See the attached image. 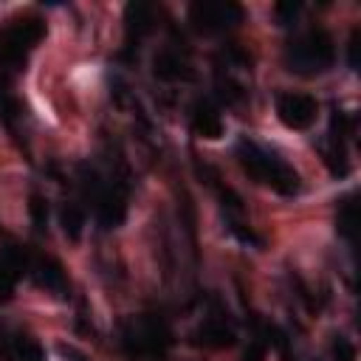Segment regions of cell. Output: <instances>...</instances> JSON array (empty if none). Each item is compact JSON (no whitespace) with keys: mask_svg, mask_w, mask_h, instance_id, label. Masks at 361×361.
Listing matches in <instances>:
<instances>
[{"mask_svg":"<svg viewBox=\"0 0 361 361\" xmlns=\"http://www.w3.org/2000/svg\"><path fill=\"white\" fill-rule=\"evenodd\" d=\"M234 155H237V164L248 172V178H254L257 183L262 186H271L274 192L285 195V197H293L302 192V178L299 172L285 164L276 152L259 147L257 141L251 138H240L237 147H234Z\"/></svg>","mask_w":361,"mask_h":361,"instance_id":"1","label":"cell"},{"mask_svg":"<svg viewBox=\"0 0 361 361\" xmlns=\"http://www.w3.org/2000/svg\"><path fill=\"white\" fill-rule=\"evenodd\" d=\"M333 62H336V42L324 28H307L305 34L293 37L285 48V65L299 76L324 73Z\"/></svg>","mask_w":361,"mask_h":361,"instance_id":"2","label":"cell"},{"mask_svg":"<svg viewBox=\"0 0 361 361\" xmlns=\"http://www.w3.org/2000/svg\"><path fill=\"white\" fill-rule=\"evenodd\" d=\"M45 37V23L34 14L17 17L0 28V73L23 71L28 54Z\"/></svg>","mask_w":361,"mask_h":361,"instance_id":"3","label":"cell"},{"mask_svg":"<svg viewBox=\"0 0 361 361\" xmlns=\"http://www.w3.org/2000/svg\"><path fill=\"white\" fill-rule=\"evenodd\" d=\"M172 341H175V333H172L169 322L158 313L135 316V319L124 322V327H121V347L130 355L158 358L172 347Z\"/></svg>","mask_w":361,"mask_h":361,"instance_id":"4","label":"cell"},{"mask_svg":"<svg viewBox=\"0 0 361 361\" xmlns=\"http://www.w3.org/2000/svg\"><path fill=\"white\" fill-rule=\"evenodd\" d=\"M82 192L90 200L102 228L121 226L127 214V189L118 180H104L96 169H82Z\"/></svg>","mask_w":361,"mask_h":361,"instance_id":"5","label":"cell"},{"mask_svg":"<svg viewBox=\"0 0 361 361\" xmlns=\"http://www.w3.org/2000/svg\"><path fill=\"white\" fill-rule=\"evenodd\" d=\"M245 17L243 6L234 0H197L189 6V23L203 34H220L240 25Z\"/></svg>","mask_w":361,"mask_h":361,"instance_id":"6","label":"cell"},{"mask_svg":"<svg viewBox=\"0 0 361 361\" xmlns=\"http://www.w3.org/2000/svg\"><path fill=\"white\" fill-rule=\"evenodd\" d=\"M276 116L290 130H307L319 116V102L307 93H279L276 96Z\"/></svg>","mask_w":361,"mask_h":361,"instance_id":"7","label":"cell"},{"mask_svg":"<svg viewBox=\"0 0 361 361\" xmlns=\"http://www.w3.org/2000/svg\"><path fill=\"white\" fill-rule=\"evenodd\" d=\"M192 338H195V344H203V347H212V350H223V347H231L237 341V333L223 316H206L197 324V330L192 333Z\"/></svg>","mask_w":361,"mask_h":361,"instance_id":"8","label":"cell"},{"mask_svg":"<svg viewBox=\"0 0 361 361\" xmlns=\"http://www.w3.org/2000/svg\"><path fill=\"white\" fill-rule=\"evenodd\" d=\"M189 121H192V130L197 133V135H203V138H220L223 135V130H226V124H223V116H220V110H217V104H212L209 99H200V102H195L192 104V116H189Z\"/></svg>","mask_w":361,"mask_h":361,"instance_id":"9","label":"cell"},{"mask_svg":"<svg viewBox=\"0 0 361 361\" xmlns=\"http://www.w3.org/2000/svg\"><path fill=\"white\" fill-rule=\"evenodd\" d=\"M28 274H34V279H37L42 288L56 290V293H62L65 285H68V279H65V268L59 265V259H54V257H48V254L34 257Z\"/></svg>","mask_w":361,"mask_h":361,"instance_id":"10","label":"cell"},{"mask_svg":"<svg viewBox=\"0 0 361 361\" xmlns=\"http://www.w3.org/2000/svg\"><path fill=\"white\" fill-rule=\"evenodd\" d=\"M0 344H3V355L8 361H45L39 344L34 338H28L25 333H6L0 338Z\"/></svg>","mask_w":361,"mask_h":361,"instance_id":"11","label":"cell"},{"mask_svg":"<svg viewBox=\"0 0 361 361\" xmlns=\"http://www.w3.org/2000/svg\"><path fill=\"white\" fill-rule=\"evenodd\" d=\"M155 76L164 79V82H178V79H192V68L189 62L172 51V48H164L158 56H155Z\"/></svg>","mask_w":361,"mask_h":361,"instance_id":"12","label":"cell"},{"mask_svg":"<svg viewBox=\"0 0 361 361\" xmlns=\"http://www.w3.org/2000/svg\"><path fill=\"white\" fill-rule=\"evenodd\" d=\"M124 23H127V31H130V37H144L147 31H152V25H155V8H152V3H130L127 8H124Z\"/></svg>","mask_w":361,"mask_h":361,"instance_id":"13","label":"cell"},{"mask_svg":"<svg viewBox=\"0 0 361 361\" xmlns=\"http://www.w3.org/2000/svg\"><path fill=\"white\" fill-rule=\"evenodd\" d=\"M336 226H338V234H341L344 240H355V228H358V206H355V197H353V195H347V197L338 203Z\"/></svg>","mask_w":361,"mask_h":361,"instance_id":"14","label":"cell"},{"mask_svg":"<svg viewBox=\"0 0 361 361\" xmlns=\"http://www.w3.org/2000/svg\"><path fill=\"white\" fill-rule=\"evenodd\" d=\"M59 223H62V231L71 237V240H79L82 237V228L87 223V214L79 203H65L59 209Z\"/></svg>","mask_w":361,"mask_h":361,"instance_id":"15","label":"cell"},{"mask_svg":"<svg viewBox=\"0 0 361 361\" xmlns=\"http://www.w3.org/2000/svg\"><path fill=\"white\" fill-rule=\"evenodd\" d=\"M330 358L333 361H358V350H355V344L347 336H333Z\"/></svg>","mask_w":361,"mask_h":361,"instance_id":"16","label":"cell"},{"mask_svg":"<svg viewBox=\"0 0 361 361\" xmlns=\"http://www.w3.org/2000/svg\"><path fill=\"white\" fill-rule=\"evenodd\" d=\"M28 212H31L34 226L42 231L45 223H48V200H45L39 192H31V197H28Z\"/></svg>","mask_w":361,"mask_h":361,"instance_id":"17","label":"cell"},{"mask_svg":"<svg viewBox=\"0 0 361 361\" xmlns=\"http://www.w3.org/2000/svg\"><path fill=\"white\" fill-rule=\"evenodd\" d=\"M296 14H299V3H293V0H285V3L274 6V17H276L279 25H290L296 20Z\"/></svg>","mask_w":361,"mask_h":361,"instance_id":"18","label":"cell"},{"mask_svg":"<svg viewBox=\"0 0 361 361\" xmlns=\"http://www.w3.org/2000/svg\"><path fill=\"white\" fill-rule=\"evenodd\" d=\"M358 48H361V31L355 28L353 37H350V45H347V51H350V68H355V71H358Z\"/></svg>","mask_w":361,"mask_h":361,"instance_id":"19","label":"cell"},{"mask_svg":"<svg viewBox=\"0 0 361 361\" xmlns=\"http://www.w3.org/2000/svg\"><path fill=\"white\" fill-rule=\"evenodd\" d=\"M11 288H14V276H8L3 268H0V302H6L11 296Z\"/></svg>","mask_w":361,"mask_h":361,"instance_id":"20","label":"cell"}]
</instances>
